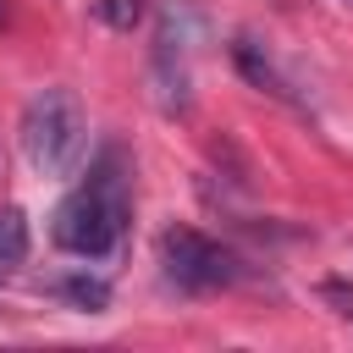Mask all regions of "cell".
Segmentation results:
<instances>
[{
	"mask_svg": "<svg viewBox=\"0 0 353 353\" xmlns=\"http://www.w3.org/2000/svg\"><path fill=\"white\" fill-rule=\"evenodd\" d=\"M160 270L182 292H221V287L243 281V259L226 243H215L193 226H165L160 232Z\"/></svg>",
	"mask_w": 353,
	"mask_h": 353,
	"instance_id": "obj_3",
	"label": "cell"
},
{
	"mask_svg": "<svg viewBox=\"0 0 353 353\" xmlns=\"http://www.w3.org/2000/svg\"><path fill=\"white\" fill-rule=\"evenodd\" d=\"M188 11H165L160 17V33H154V55H149V83H154V99L165 116H182L193 105V72H188Z\"/></svg>",
	"mask_w": 353,
	"mask_h": 353,
	"instance_id": "obj_4",
	"label": "cell"
},
{
	"mask_svg": "<svg viewBox=\"0 0 353 353\" xmlns=\"http://www.w3.org/2000/svg\"><path fill=\"white\" fill-rule=\"evenodd\" d=\"M127 221H132V193H127V165L116 149H105L88 176L61 199L55 221H50V237L55 248L77 254V259H105L121 248L127 237Z\"/></svg>",
	"mask_w": 353,
	"mask_h": 353,
	"instance_id": "obj_1",
	"label": "cell"
},
{
	"mask_svg": "<svg viewBox=\"0 0 353 353\" xmlns=\"http://www.w3.org/2000/svg\"><path fill=\"white\" fill-rule=\"evenodd\" d=\"M143 6H149V0H99L94 17H99L105 28H116V33H132V28L143 22Z\"/></svg>",
	"mask_w": 353,
	"mask_h": 353,
	"instance_id": "obj_8",
	"label": "cell"
},
{
	"mask_svg": "<svg viewBox=\"0 0 353 353\" xmlns=\"http://www.w3.org/2000/svg\"><path fill=\"white\" fill-rule=\"evenodd\" d=\"M320 298H325L342 320H353V287H347V281H336V276H331V281H320Z\"/></svg>",
	"mask_w": 353,
	"mask_h": 353,
	"instance_id": "obj_9",
	"label": "cell"
},
{
	"mask_svg": "<svg viewBox=\"0 0 353 353\" xmlns=\"http://www.w3.org/2000/svg\"><path fill=\"white\" fill-rule=\"evenodd\" d=\"M28 259V215L22 210H0V281Z\"/></svg>",
	"mask_w": 353,
	"mask_h": 353,
	"instance_id": "obj_7",
	"label": "cell"
},
{
	"mask_svg": "<svg viewBox=\"0 0 353 353\" xmlns=\"http://www.w3.org/2000/svg\"><path fill=\"white\" fill-rule=\"evenodd\" d=\"M22 154L39 176H72L88 149V116L72 88H39L22 105Z\"/></svg>",
	"mask_w": 353,
	"mask_h": 353,
	"instance_id": "obj_2",
	"label": "cell"
},
{
	"mask_svg": "<svg viewBox=\"0 0 353 353\" xmlns=\"http://www.w3.org/2000/svg\"><path fill=\"white\" fill-rule=\"evenodd\" d=\"M44 292H50V298H61V303H72V309H88V314L110 309V281H105V276H88V270L50 276V281H44Z\"/></svg>",
	"mask_w": 353,
	"mask_h": 353,
	"instance_id": "obj_5",
	"label": "cell"
},
{
	"mask_svg": "<svg viewBox=\"0 0 353 353\" xmlns=\"http://www.w3.org/2000/svg\"><path fill=\"white\" fill-rule=\"evenodd\" d=\"M232 55H237V66H243V77H248L254 88H270L276 99H292V83L281 77V66H276L270 55H259V44H254V39H237V44H232Z\"/></svg>",
	"mask_w": 353,
	"mask_h": 353,
	"instance_id": "obj_6",
	"label": "cell"
}]
</instances>
